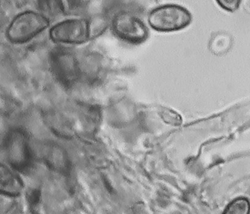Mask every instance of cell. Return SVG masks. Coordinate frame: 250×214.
<instances>
[{"mask_svg":"<svg viewBox=\"0 0 250 214\" xmlns=\"http://www.w3.org/2000/svg\"><path fill=\"white\" fill-rule=\"evenodd\" d=\"M50 25V21L42 14L32 11L18 14L9 25L6 37L14 44H23L32 40Z\"/></svg>","mask_w":250,"mask_h":214,"instance_id":"cell-1","label":"cell"},{"mask_svg":"<svg viewBox=\"0 0 250 214\" xmlns=\"http://www.w3.org/2000/svg\"><path fill=\"white\" fill-rule=\"evenodd\" d=\"M192 16L186 8L177 4H168L153 9L149 14L148 24L157 32H176L191 23Z\"/></svg>","mask_w":250,"mask_h":214,"instance_id":"cell-2","label":"cell"},{"mask_svg":"<svg viewBox=\"0 0 250 214\" xmlns=\"http://www.w3.org/2000/svg\"><path fill=\"white\" fill-rule=\"evenodd\" d=\"M112 28L117 37L130 44H141L148 38L147 26L140 18L128 12H122L115 17Z\"/></svg>","mask_w":250,"mask_h":214,"instance_id":"cell-3","label":"cell"},{"mask_svg":"<svg viewBox=\"0 0 250 214\" xmlns=\"http://www.w3.org/2000/svg\"><path fill=\"white\" fill-rule=\"evenodd\" d=\"M90 23L85 19H70L60 21L50 28V39L64 44H83L90 38Z\"/></svg>","mask_w":250,"mask_h":214,"instance_id":"cell-4","label":"cell"},{"mask_svg":"<svg viewBox=\"0 0 250 214\" xmlns=\"http://www.w3.org/2000/svg\"><path fill=\"white\" fill-rule=\"evenodd\" d=\"M4 151L9 163L17 169H23L30 164L31 153L25 138L9 139Z\"/></svg>","mask_w":250,"mask_h":214,"instance_id":"cell-5","label":"cell"},{"mask_svg":"<svg viewBox=\"0 0 250 214\" xmlns=\"http://www.w3.org/2000/svg\"><path fill=\"white\" fill-rule=\"evenodd\" d=\"M22 189L20 180L7 168L1 167V191L9 196H18Z\"/></svg>","mask_w":250,"mask_h":214,"instance_id":"cell-6","label":"cell"},{"mask_svg":"<svg viewBox=\"0 0 250 214\" xmlns=\"http://www.w3.org/2000/svg\"><path fill=\"white\" fill-rule=\"evenodd\" d=\"M250 202L246 198L241 197L232 201L226 208L223 214H250Z\"/></svg>","mask_w":250,"mask_h":214,"instance_id":"cell-7","label":"cell"},{"mask_svg":"<svg viewBox=\"0 0 250 214\" xmlns=\"http://www.w3.org/2000/svg\"><path fill=\"white\" fill-rule=\"evenodd\" d=\"M159 115L163 121L173 126H179L182 123V117L177 112L167 107H162Z\"/></svg>","mask_w":250,"mask_h":214,"instance_id":"cell-8","label":"cell"},{"mask_svg":"<svg viewBox=\"0 0 250 214\" xmlns=\"http://www.w3.org/2000/svg\"><path fill=\"white\" fill-rule=\"evenodd\" d=\"M219 6L225 10L233 12L239 8L240 1H217Z\"/></svg>","mask_w":250,"mask_h":214,"instance_id":"cell-9","label":"cell"}]
</instances>
